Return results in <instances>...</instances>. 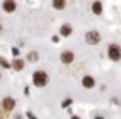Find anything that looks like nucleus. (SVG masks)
<instances>
[{
    "label": "nucleus",
    "instance_id": "nucleus-11",
    "mask_svg": "<svg viewBox=\"0 0 121 119\" xmlns=\"http://www.w3.org/2000/svg\"><path fill=\"white\" fill-rule=\"evenodd\" d=\"M93 13H95V14H100V13H102V4H100V2H95V4H93Z\"/></svg>",
    "mask_w": 121,
    "mask_h": 119
},
{
    "label": "nucleus",
    "instance_id": "nucleus-5",
    "mask_svg": "<svg viewBox=\"0 0 121 119\" xmlns=\"http://www.w3.org/2000/svg\"><path fill=\"white\" fill-rule=\"evenodd\" d=\"M60 60H62L64 64L73 62V53L71 52H62V53H60Z\"/></svg>",
    "mask_w": 121,
    "mask_h": 119
},
{
    "label": "nucleus",
    "instance_id": "nucleus-14",
    "mask_svg": "<svg viewBox=\"0 0 121 119\" xmlns=\"http://www.w3.org/2000/svg\"><path fill=\"white\" fill-rule=\"evenodd\" d=\"M69 103H71V100H64V101H62V107H68Z\"/></svg>",
    "mask_w": 121,
    "mask_h": 119
},
{
    "label": "nucleus",
    "instance_id": "nucleus-4",
    "mask_svg": "<svg viewBox=\"0 0 121 119\" xmlns=\"http://www.w3.org/2000/svg\"><path fill=\"white\" fill-rule=\"evenodd\" d=\"M2 108H4L5 112L13 110V108H14V100H13V98H4V101H2Z\"/></svg>",
    "mask_w": 121,
    "mask_h": 119
},
{
    "label": "nucleus",
    "instance_id": "nucleus-8",
    "mask_svg": "<svg viewBox=\"0 0 121 119\" xmlns=\"http://www.w3.org/2000/svg\"><path fill=\"white\" fill-rule=\"evenodd\" d=\"M53 7L55 9H64L66 7V0H53Z\"/></svg>",
    "mask_w": 121,
    "mask_h": 119
},
{
    "label": "nucleus",
    "instance_id": "nucleus-9",
    "mask_svg": "<svg viewBox=\"0 0 121 119\" xmlns=\"http://www.w3.org/2000/svg\"><path fill=\"white\" fill-rule=\"evenodd\" d=\"M13 68H14L16 71L23 69V60H22V59H14V62H13Z\"/></svg>",
    "mask_w": 121,
    "mask_h": 119
},
{
    "label": "nucleus",
    "instance_id": "nucleus-15",
    "mask_svg": "<svg viewBox=\"0 0 121 119\" xmlns=\"http://www.w3.org/2000/svg\"><path fill=\"white\" fill-rule=\"evenodd\" d=\"M71 119H80V117H77V115H73V117H71Z\"/></svg>",
    "mask_w": 121,
    "mask_h": 119
},
{
    "label": "nucleus",
    "instance_id": "nucleus-10",
    "mask_svg": "<svg viewBox=\"0 0 121 119\" xmlns=\"http://www.w3.org/2000/svg\"><path fill=\"white\" fill-rule=\"evenodd\" d=\"M71 34V27L69 25H62L60 27V36H69Z\"/></svg>",
    "mask_w": 121,
    "mask_h": 119
},
{
    "label": "nucleus",
    "instance_id": "nucleus-6",
    "mask_svg": "<svg viewBox=\"0 0 121 119\" xmlns=\"http://www.w3.org/2000/svg\"><path fill=\"white\" fill-rule=\"evenodd\" d=\"M82 85L86 87V89H93V87H95V78H91V76H84Z\"/></svg>",
    "mask_w": 121,
    "mask_h": 119
},
{
    "label": "nucleus",
    "instance_id": "nucleus-3",
    "mask_svg": "<svg viewBox=\"0 0 121 119\" xmlns=\"http://www.w3.org/2000/svg\"><path fill=\"white\" fill-rule=\"evenodd\" d=\"M86 41L89 43V45H98L100 43V34L96 32V30H91V32L86 34Z\"/></svg>",
    "mask_w": 121,
    "mask_h": 119
},
{
    "label": "nucleus",
    "instance_id": "nucleus-13",
    "mask_svg": "<svg viewBox=\"0 0 121 119\" xmlns=\"http://www.w3.org/2000/svg\"><path fill=\"white\" fill-rule=\"evenodd\" d=\"M0 64H2L4 68H9V62H7V60L4 59V57H0Z\"/></svg>",
    "mask_w": 121,
    "mask_h": 119
},
{
    "label": "nucleus",
    "instance_id": "nucleus-16",
    "mask_svg": "<svg viewBox=\"0 0 121 119\" xmlns=\"http://www.w3.org/2000/svg\"><path fill=\"white\" fill-rule=\"evenodd\" d=\"M0 30H2V27H0Z\"/></svg>",
    "mask_w": 121,
    "mask_h": 119
},
{
    "label": "nucleus",
    "instance_id": "nucleus-12",
    "mask_svg": "<svg viewBox=\"0 0 121 119\" xmlns=\"http://www.w3.org/2000/svg\"><path fill=\"white\" fill-rule=\"evenodd\" d=\"M27 59H29L30 62H36V60L39 59V57H38V53H36V52H30V53H29V57H27Z\"/></svg>",
    "mask_w": 121,
    "mask_h": 119
},
{
    "label": "nucleus",
    "instance_id": "nucleus-1",
    "mask_svg": "<svg viewBox=\"0 0 121 119\" xmlns=\"http://www.w3.org/2000/svg\"><path fill=\"white\" fill-rule=\"evenodd\" d=\"M32 80H34V85H36V87H45L46 82H48V76H46L45 71H36Z\"/></svg>",
    "mask_w": 121,
    "mask_h": 119
},
{
    "label": "nucleus",
    "instance_id": "nucleus-2",
    "mask_svg": "<svg viewBox=\"0 0 121 119\" xmlns=\"http://www.w3.org/2000/svg\"><path fill=\"white\" fill-rule=\"evenodd\" d=\"M109 59H112V60H119L121 59V48L117 45H109Z\"/></svg>",
    "mask_w": 121,
    "mask_h": 119
},
{
    "label": "nucleus",
    "instance_id": "nucleus-7",
    "mask_svg": "<svg viewBox=\"0 0 121 119\" xmlns=\"http://www.w3.org/2000/svg\"><path fill=\"white\" fill-rule=\"evenodd\" d=\"M16 9V4L13 2V0H5L4 2V11H7V13H13Z\"/></svg>",
    "mask_w": 121,
    "mask_h": 119
}]
</instances>
